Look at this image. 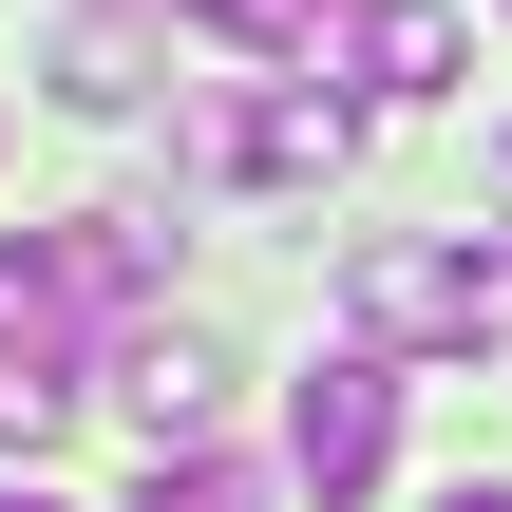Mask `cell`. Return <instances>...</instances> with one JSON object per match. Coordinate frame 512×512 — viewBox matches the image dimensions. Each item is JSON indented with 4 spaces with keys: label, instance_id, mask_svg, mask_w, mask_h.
I'll return each instance as SVG.
<instances>
[{
    "label": "cell",
    "instance_id": "obj_1",
    "mask_svg": "<svg viewBox=\"0 0 512 512\" xmlns=\"http://www.w3.org/2000/svg\"><path fill=\"white\" fill-rule=\"evenodd\" d=\"M342 304H361V342L456 361V342H494V323H512V228H494V247H418V228H380V247L342 266Z\"/></svg>",
    "mask_w": 512,
    "mask_h": 512
},
{
    "label": "cell",
    "instance_id": "obj_2",
    "mask_svg": "<svg viewBox=\"0 0 512 512\" xmlns=\"http://www.w3.org/2000/svg\"><path fill=\"white\" fill-rule=\"evenodd\" d=\"M399 380H418L399 342H342V361H304V399H285V475H304L323 512H361V494H380V456H399Z\"/></svg>",
    "mask_w": 512,
    "mask_h": 512
},
{
    "label": "cell",
    "instance_id": "obj_3",
    "mask_svg": "<svg viewBox=\"0 0 512 512\" xmlns=\"http://www.w3.org/2000/svg\"><path fill=\"white\" fill-rule=\"evenodd\" d=\"M190 152H209V171H266V190H323V171L361 152V114H342V95H304V76H266V95H209V114H190Z\"/></svg>",
    "mask_w": 512,
    "mask_h": 512
},
{
    "label": "cell",
    "instance_id": "obj_4",
    "mask_svg": "<svg viewBox=\"0 0 512 512\" xmlns=\"http://www.w3.org/2000/svg\"><path fill=\"white\" fill-rule=\"evenodd\" d=\"M323 76H361V95H456L475 38H456V0H323Z\"/></svg>",
    "mask_w": 512,
    "mask_h": 512
},
{
    "label": "cell",
    "instance_id": "obj_5",
    "mask_svg": "<svg viewBox=\"0 0 512 512\" xmlns=\"http://www.w3.org/2000/svg\"><path fill=\"white\" fill-rule=\"evenodd\" d=\"M95 380H114V418H133L152 456H190V437L228 418V342H190V323H133V342H114Z\"/></svg>",
    "mask_w": 512,
    "mask_h": 512
},
{
    "label": "cell",
    "instance_id": "obj_6",
    "mask_svg": "<svg viewBox=\"0 0 512 512\" xmlns=\"http://www.w3.org/2000/svg\"><path fill=\"white\" fill-rule=\"evenodd\" d=\"M190 38H228L247 76H285V57H323V0H171Z\"/></svg>",
    "mask_w": 512,
    "mask_h": 512
},
{
    "label": "cell",
    "instance_id": "obj_7",
    "mask_svg": "<svg viewBox=\"0 0 512 512\" xmlns=\"http://www.w3.org/2000/svg\"><path fill=\"white\" fill-rule=\"evenodd\" d=\"M57 95H76V114H133V95H152L133 19H76V38H57Z\"/></svg>",
    "mask_w": 512,
    "mask_h": 512
},
{
    "label": "cell",
    "instance_id": "obj_8",
    "mask_svg": "<svg viewBox=\"0 0 512 512\" xmlns=\"http://www.w3.org/2000/svg\"><path fill=\"white\" fill-rule=\"evenodd\" d=\"M133 512H266V475L228 456V437H190V456H152V494Z\"/></svg>",
    "mask_w": 512,
    "mask_h": 512
},
{
    "label": "cell",
    "instance_id": "obj_9",
    "mask_svg": "<svg viewBox=\"0 0 512 512\" xmlns=\"http://www.w3.org/2000/svg\"><path fill=\"white\" fill-rule=\"evenodd\" d=\"M437 512H512V494H494V475H456V494H437Z\"/></svg>",
    "mask_w": 512,
    "mask_h": 512
},
{
    "label": "cell",
    "instance_id": "obj_10",
    "mask_svg": "<svg viewBox=\"0 0 512 512\" xmlns=\"http://www.w3.org/2000/svg\"><path fill=\"white\" fill-rule=\"evenodd\" d=\"M0 512H57V494H0Z\"/></svg>",
    "mask_w": 512,
    "mask_h": 512
}]
</instances>
